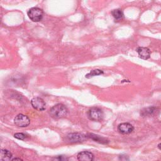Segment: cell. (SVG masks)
I'll return each mask as SVG.
<instances>
[{
    "label": "cell",
    "mask_w": 161,
    "mask_h": 161,
    "mask_svg": "<svg viewBox=\"0 0 161 161\" xmlns=\"http://www.w3.org/2000/svg\"><path fill=\"white\" fill-rule=\"evenodd\" d=\"M49 113L52 118L55 119H59L67 115V109L62 104H57L50 108Z\"/></svg>",
    "instance_id": "obj_1"
},
{
    "label": "cell",
    "mask_w": 161,
    "mask_h": 161,
    "mask_svg": "<svg viewBox=\"0 0 161 161\" xmlns=\"http://www.w3.org/2000/svg\"><path fill=\"white\" fill-rule=\"evenodd\" d=\"M27 14L29 18L31 21L34 22H38L42 19L43 16V11L40 8L33 7L28 11Z\"/></svg>",
    "instance_id": "obj_2"
},
{
    "label": "cell",
    "mask_w": 161,
    "mask_h": 161,
    "mask_svg": "<svg viewBox=\"0 0 161 161\" xmlns=\"http://www.w3.org/2000/svg\"><path fill=\"white\" fill-rule=\"evenodd\" d=\"M87 116L92 121H101L103 118V112L100 108L93 107L88 111Z\"/></svg>",
    "instance_id": "obj_3"
},
{
    "label": "cell",
    "mask_w": 161,
    "mask_h": 161,
    "mask_svg": "<svg viewBox=\"0 0 161 161\" xmlns=\"http://www.w3.org/2000/svg\"><path fill=\"white\" fill-rule=\"evenodd\" d=\"M14 123L18 127H26L29 125L30 120L27 116L19 114L14 118Z\"/></svg>",
    "instance_id": "obj_4"
},
{
    "label": "cell",
    "mask_w": 161,
    "mask_h": 161,
    "mask_svg": "<svg viewBox=\"0 0 161 161\" xmlns=\"http://www.w3.org/2000/svg\"><path fill=\"white\" fill-rule=\"evenodd\" d=\"M31 104L34 109L37 111H43L46 108V104L45 101L40 97H33L31 100Z\"/></svg>",
    "instance_id": "obj_5"
},
{
    "label": "cell",
    "mask_w": 161,
    "mask_h": 161,
    "mask_svg": "<svg viewBox=\"0 0 161 161\" xmlns=\"http://www.w3.org/2000/svg\"><path fill=\"white\" fill-rule=\"evenodd\" d=\"M88 138L87 135H85L79 133H69L67 136V139L70 142H84Z\"/></svg>",
    "instance_id": "obj_6"
},
{
    "label": "cell",
    "mask_w": 161,
    "mask_h": 161,
    "mask_svg": "<svg viewBox=\"0 0 161 161\" xmlns=\"http://www.w3.org/2000/svg\"><path fill=\"white\" fill-rule=\"evenodd\" d=\"M134 130L132 125L128 123H122L118 126V130L122 134H129Z\"/></svg>",
    "instance_id": "obj_7"
},
{
    "label": "cell",
    "mask_w": 161,
    "mask_h": 161,
    "mask_svg": "<svg viewBox=\"0 0 161 161\" xmlns=\"http://www.w3.org/2000/svg\"><path fill=\"white\" fill-rule=\"evenodd\" d=\"M93 158V154L87 151L80 152L77 155V159L79 161H92Z\"/></svg>",
    "instance_id": "obj_8"
},
{
    "label": "cell",
    "mask_w": 161,
    "mask_h": 161,
    "mask_svg": "<svg viewBox=\"0 0 161 161\" xmlns=\"http://www.w3.org/2000/svg\"><path fill=\"white\" fill-rule=\"evenodd\" d=\"M136 52L138 53L139 57L142 59H148L150 57V50L147 47H140L136 48Z\"/></svg>",
    "instance_id": "obj_9"
},
{
    "label": "cell",
    "mask_w": 161,
    "mask_h": 161,
    "mask_svg": "<svg viewBox=\"0 0 161 161\" xmlns=\"http://www.w3.org/2000/svg\"><path fill=\"white\" fill-rule=\"evenodd\" d=\"M12 157L11 153L6 149H1L0 152V159L1 161H10Z\"/></svg>",
    "instance_id": "obj_10"
},
{
    "label": "cell",
    "mask_w": 161,
    "mask_h": 161,
    "mask_svg": "<svg viewBox=\"0 0 161 161\" xmlns=\"http://www.w3.org/2000/svg\"><path fill=\"white\" fill-rule=\"evenodd\" d=\"M156 109H157V108L154 106L147 107V108H143V109H142L140 114L142 116H150L155 113Z\"/></svg>",
    "instance_id": "obj_11"
},
{
    "label": "cell",
    "mask_w": 161,
    "mask_h": 161,
    "mask_svg": "<svg viewBox=\"0 0 161 161\" xmlns=\"http://www.w3.org/2000/svg\"><path fill=\"white\" fill-rule=\"evenodd\" d=\"M88 137H90L91 139H92L95 142H99V143H101L106 144V143H107L108 142V141L106 138H104L103 137H101V136H100L99 135L92 134V133L89 134L88 135Z\"/></svg>",
    "instance_id": "obj_12"
},
{
    "label": "cell",
    "mask_w": 161,
    "mask_h": 161,
    "mask_svg": "<svg viewBox=\"0 0 161 161\" xmlns=\"http://www.w3.org/2000/svg\"><path fill=\"white\" fill-rule=\"evenodd\" d=\"M111 14L113 15V16L114 18V19H116V20H120L123 18V11H121V9H113L111 11Z\"/></svg>",
    "instance_id": "obj_13"
},
{
    "label": "cell",
    "mask_w": 161,
    "mask_h": 161,
    "mask_svg": "<svg viewBox=\"0 0 161 161\" xmlns=\"http://www.w3.org/2000/svg\"><path fill=\"white\" fill-rule=\"evenodd\" d=\"M103 74V72L101 70L95 69V70H91L89 74H87L86 75V77L87 78H89V77H93V76H95V75H101V74Z\"/></svg>",
    "instance_id": "obj_14"
},
{
    "label": "cell",
    "mask_w": 161,
    "mask_h": 161,
    "mask_svg": "<svg viewBox=\"0 0 161 161\" xmlns=\"http://www.w3.org/2000/svg\"><path fill=\"white\" fill-rule=\"evenodd\" d=\"M52 161H69V158L65 155H57L54 157Z\"/></svg>",
    "instance_id": "obj_15"
},
{
    "label": "cell",
    "mask_w": 161,
    "mask_h": 161,
    "mask_svg": "<svg viewBox=\"0 0 161 161\" xmlns=\"http://www.w3.org/2000/svg\"><path fill=\"white\" fill-rule=\"evenodd\" d=\"M14 136L16 138L19 139V140H25V139L26 138V136L25 134L22 133H15V134L14 135Z\"/></svg>",
    "instance_id": "obj_16"
},
{
    "label": "cell",
    "mask_w": 161,
    "mask_h": 161,
    "mask_svg": "<svg viewBox=\"0 0 161 161\" xmlns=\"http://www.w3.org/2000/svg\"><path fill=\"white\" fill-rule=\"evenodd\" d=\"M119 161H129L128 157L127 155H120L119 157Z\"/></svg>",
    "instance_id": "obj_17"
},
{
    "label": "cell",
    "mask_w": 161,
    "mask_h": 161,
    "mask_svg": "<svg viewBox=\"0 0 161 161\" xmlns=\"http://www.w3.org/2000/svg\"><path fill=\"white\" fill-rule=\"evenodd\" d=\"M11 161H23V160L19 158H14L13 160H11Z\"/></svg>",
    "instance_id": "obj_18"
},
{
    "label": "cell",
    "mask_w": 161,
    "mask_h": 161,
    "mask_svg": "<svg viewBox=\"0 0 161 161\" xmlns=\"http://www.w3.org/2000/svg\"><path fill=\"white\" fill-rule=\"evenodd\" d=\"M158 149H159V150H161V143H159V144L158 145Z\"/></svg>",
    "instance_id": "obj_19"
}]
</instances>
